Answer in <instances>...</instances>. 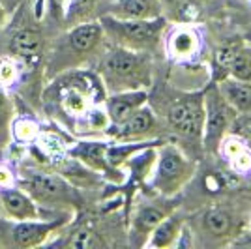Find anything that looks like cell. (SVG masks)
<instances>
[{"label": "cell", "instance_id": "1", "mask_svg": "<svg viewBox=\"0 0 251 249\" xmlns=\"http://www.w3.org/2000/svg\"><path fill=\"white\" fill-rule=\"evenodd\" d=\"M148 103L165 124L171 141L199 161L204 154V88L148 92Z\"/></svg>", "mask_w": 251, "mask_h": 249}, {"label": "cell", "instance_id": "2", "mask_svg": "<svg viewBox=\"0 0 251 249\" xmlns=\"http://www.w3.org/2000/svg\"><path fill=\"white\" fill-rule=\"evenodd\" d=\"M98 73L107 94L148 90L154 81L150 52L129 51L111 43H107L105 51L98 58Z\"/></svg>", "mask_w": 251, "mask_h": 249}, {"label": "cell", "instance_id": "3", "mask_svg": "<svg viewBox=\"0 0 251 249\" xmlns=\"http://www.w3.org/2000/svg\"><path fill=\"white\" fill-rule=\"evenodd\" d=\"M250 210H242L232 200H221L208 204L199 210L191 219L188 227L193 234L195 246H230L250 227Z\"/></svg>", "mask_w": 251, "mask_h": 249}, {"label": "cell", "instance_id": "4", "mask_svg": "<svg viewBox=\"0 0 251 249\" xmlns=\"http://www.w3.org/2000/svg\"><path fill=\"white\" fill-rule=\"evenodd\" d=\"M107 38L100 21H86L74 25L52 45L47 58V77H56L70 70H79V66L88 62L94 54L103 52Z\"/></svg>", "mask_w": 251, "mask_h": 249}, {"label": "cell", "instance_id": "5", "mask_svg": "<svg viewBox=\"0 0 251 249\" xmlns=\"http://www.w3.org/2000/svg\"><path fill=\"white\" fill-rule=\"evenodd\" d=\"M107 43L137 52H156L167 30V19H120L105 13L100 17Z\"/></svg>", "mask_w": 251, "mask_h": 249}, {"label": "cell", "instance_id": "6", "mask_svg": "<svg viewBox=\"0 0 251 249\" xmlns=\"http://www.w3.org/2000/svg\"><path fill=\"white\" fill-rule=\"evenodd\" d=\"M197 173V161L189 157L175 141H163L157 145V159L148 189L159 197L173 199L193 180Z\"/></svg>", "mask_w": 251, "mask_h": 249}, {"label": "cell", "instance_id": "7", "mask_svg": "<svg viewBox=\"0 0 251 249\" xmlns=\"http://www.w3.org/2000/svg\"><path fill=\"white\" fill-rule=\"evenodd\" d=\"M19 186L40 206L54 208L58 212H64L66 208H75L79 204L77 187L72 182H68L62 174L30 171L19 178Z\"/></svg>", "mask_w": 251, "mask_h": 249}, {"label": "cell", "instance_id": "8", "mask_svg": "<svg viewBox=\"0 0 251 249\" xmlns=\"http://www.w3.org/2000/svg\"><path fill=\"white\" fill-rule=\"evenodd\" d=\"M238 113L225 100L216 81L204 86V154H220L225 137L230 135Z\"/></svg>", "mask_w": 251, "mask_h": 249}, {"label": "cell", "instance_id": "9", "mask_svg": "<svg viewBox=\"0 0 251 249\" xmlns=\"http://www.w3.org/2000/svg\"><path fill=\"white\" fill-rule=\"evenodd\" d=\"M105 133L116 143H147L157 139H171L165 124L150 103L139 107L122 124L109 125Z\"/></svg>", "mask_w": 251, "mask_h": 249}, {"label": "cell", "instance_id": "10", "mask_svg": "<svg viewBox=\"0 0 251 249\" xmlns=\"http://www.w3.org/2000/svg\"><path fill=\"white\" fill-rule=\"evenodd\" d=\"M175 210L173 202H163V200H147L139 202L133 208V216L127 223V236H129V246L133 248H145L152 232L156 227L167 218Z\"/></svg>", "mask_w": 251, "mask_h": 249}, {"label": "cell", "instance_id": "11", "mask_svg": "<svg viewBox=\"0 0 251 249\" xmlns=\"http://www.w3.org/2000/svg\"><path fill=\"white\" fill-rule=\"evenodd\" d=\"M72 219V212H60L56 218L52 219H30V221H15L11 225L10 232V244L15 248H38L47 242L49 236H52L54 232L62 230L64 227H68Z\"/></svg>", "mask_w": 251, "mask_h": 249}, {"label": "cell", "instance_id": "12", "mask_svg": "<svg viewBox=\"0 0 251 249\" xmlns=\"http://www.w3.org/2000/svg\"><path fill=\"white\" fill-rule=\"evenodd\" d=\"M6 47H8V56L10 58L19 60L26 66H32L42 58L43 34L36 25L23 23L8 34V45Z\"/></svg>", "mask_w": 251, "mask_h": 249}, {"label": "cell", "instance_id": "13", "mask_svg": "<svg viewBox=\"0 0 251 249\" xmlns=\"http://www.w3.org/2000/svg\"><path fill=\"white\" fill-rule=\"evenodd\" d=\"M107 146L109 143H103V141H81L72 146L68 154L88 169L103 174L109 182H122L124 180L122 169H113L107 161Z\"/></svg>", "mask_w": 251, "mask_h": 249}, {"label": "cell", "instance_id": "14", "mask_svg": "<svg viewBox=\"0 0 251 249\" xmlns=\"http://www.w3.org/2000/svg\"><path fill=\"white\" fill-rule=\"evenodd\" d=\"M0 214L11 221L42 219L40 204L23 187H0Z\"/></svg>", "mask_w": 251, "mask_h": 249}, {"label": "cell", "instance_id": "15", "mask_svg": "<svg viewBox=\"0 0 251 249\" xmlns=\"http://www.w3.org/2000/svg\"><path fill=\"white\" fill-rule=\"evenodd\" d=\"M148 103V90H124L105 96V113L109 116V125L122 124L127 116L139 107Z\"/></svg>", "mask_w": 251, "mask_h": 249}, {"label": "cell", "instance_id": "16", "mask_svg": "<svg viewBox=\"0 0 251 249\" xmlns=\"http://www.w3.org/2000/svg\"><path fill=\"white\" fill-rule=\"evenodd\" d=\"M107 13L120 19H157L165 11L161 0H115Z\"/></svg>", "mask_w": 251, "mask_h": 249}, {"label": "cell", "instance_id": "17", "mask_svg": "<svg viewBox=\"0 0 251 249\" xmlns=\"http://www.w3.org/2000/svg\"><path fill=\"white\" fill-rule=\"evenodd\" d=\"M188 227V221L184 219V216L171 212L167 218L163 219L159 225L156 227V230L152 232V236L148 240V248H176L182 240V234Z\"/></svg>", "mask_w": 251, "mask_h": 249}, {"label": "cell", "instance_id": "18", "mask_svg": "<svg viewBox=\"0 0 251 249\" xmlns=\"http://www.w3.org/2000/svg\"><path fill=\"white\" fill-rule=\"evenodd\" d=\"M83 84V81L74 83L72 79H64V84L60 86L58 96H56L60 107L72 116H81L88 111V107H92V101L88 103V98H92V92L88 94Z\"/></svg>", "mask_w": 251, "mask_h": 249}, {"label": "cell", "instance_id": "19", "mask_svg": "<svg viewBox=\"0 0 251 249\" xmlns=\"http://www.w3.org/2000/svg\"><path fill=\"white\" fill-rule=\"evenodd\" d=\"M218 86L236 113L242 116H251V81L225 77L218 81Z\"/></svg>", "mask_w": 251, "mask_h": 249}, {"label": "cell", "instance_id": "20", "mask_svg": "<svg viewBox=\"0 0 251 249\" xmlns=\"http://www.w3.org/2000/svg\"><path fill=\"white\" fill-rule=\"evenodd\" d=\"M167 51L176 60H189L199 51V34L188 26L178 28L169 36Z\"/></svg>", "mask_w": 251, "mask_h": 249}, {"label": "cell", "instance_id": "21", "mask_svg": "<svg viewBox=\"0 0 251 249\" xmlns=\"http://www.w3.org/2000/svg\"><path fill=\"white\" fill-rule=\"evenodd\" d=\"M220 154H225L234 171L246 173L251 169V150L244 141L227 135L220 146Z\"/></svg>", "mask_w": 251, "mask_h": 249}, {"label": "cell", "instance_id": "22", "mask_svg": "<svg viewBox=\"0 0 251 249\" xmlns=\"http://www.w3.org/2000/svg\"><path fill=\"white\" fill-rule=\"evenodd\" d=\"M58 244L60 246H68V248H81V249H98L107 246L105 238H101V234H98L90 227L75 228V230H72L68 234V238L60 240Z\"/></svg>", "mask_w": 251, "mask_h": 249}, {"label": "cell", "instance_id": "23", "mask_svg": "<svg viewBox=\"0 0 251 249\" xmlns=\"http://www.w3.org/2000/svg\"><path fill=\"white\" fill-rule=\"evenodd\" d=\"M229 77L240 79V81H251V43L248 40H244L234 52L229 66Z\"/></svg>", "mask_w": 251, "mask_h": 249}, {"label": "cell", "instance_id": "24", "mask_svg": "<svg viewBox=\"0 0 251 249\" xmlns=\"http://www.w3.org/2000/svg\"><path fill=\"white\" fill-rule=\"evenodd\" d=\"M98 2L100 0H70L66 23L70 26H74V25H79V23L94 21L92 19V13H94Z\"/></svg>", "mask_w": 251, "mask_h": 249}, {"label": "cell", "instance_id": "25", "mask_svg": "<svg viewBox=\"0 0 251 249\" xmlns=\"http://www.w3.org/2000/svg\"><path fill=\"white\" fill-rule=\"evenodd\" d=\"M161 4H163V11L169 10V11H175L180 19V13L184 15V13H188L191 11V8H195L197 10V4H199V0H161Z\"/></svg>", "mask_w": 251, "mask_h": 249}, {"label": "cell", "instance_id": "26", "mask_svg": "<svg viewBox=\"0 0 251 249\" xmlns=\"http://www.w3.org/2000/svg\"><path fill=\"white\" fill-rule=\"evenodd\" d=\"M13 114V105L11 100L8 98V94L4 90V86L0 84V129H8V124Z\"/></svg>", "mask_w": 251, "mask_h": 249}, {"label": "cell", "instance_id": "27", "mask_svg": "<svg viewBox=\"0 0 251 249\" xmlns=\"http://www.w3.org/2000/svg\"><path fill=\"white\" fill-rule=\"evenodd\" d=\"M0 4L6 8L8 13H11L13 10H17L21 4H25V0H0Z\"/></svg>", "mask_w": 251, "mask_h": 249}, {"label": "cell", "instance_id": "28", "mask_svg": "<svg viewBox=\"0 0 251 249\" xmlns=\"http://www.w3.org/2000/svg\"><path fill=\"white\" fill-rule=\"evenodd\" d=\"M6 17H8V11H6V8L0 4V28L6 25Z\"/></svg>", "mask_w": 251, "mask_h": 249}, {"label": "cell", "instance_id": "29", "mask_svg": "<svg viewBox=\"0 0 251 249\" xmlns=\"http://www.w3.org/2000/svg\"><path fill=\"white\" fill-rule=\"evenodd\" d=\"M246 40H248V42H250V43H251V30H250V32H248V34H246Z\"/></svg>", "mask_w": 251, "mask_h": 249}, {"label": "cell", "instance_id": "30", "mask_svg": "<svg viewBox=\"0 0 251 249\" xmlns=\"http://www.w3.org/2000/svg\"><path fill=\"white\" fill-rule=\"evenodd\" d=\"M250 230H251V214H250Z\"/></svg>", "mask_w": 251, "mask_h": 249}]
</instances>
